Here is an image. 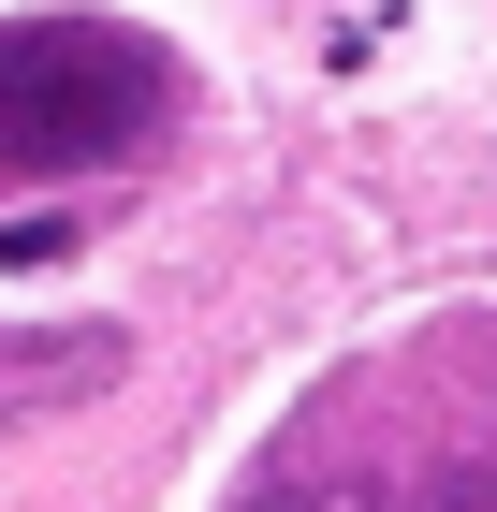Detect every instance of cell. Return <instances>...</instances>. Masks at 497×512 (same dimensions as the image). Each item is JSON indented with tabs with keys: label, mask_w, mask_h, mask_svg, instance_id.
<instances>
[{
	"label": "cell",
	"mask_w": 497,
	"mask_h": 512,
	"mask_svg": "<svg viewBox=\"0 0 497 512\" xmlns=\"http://www.w3.org/2000/svg\"><path fill=\"white\" fill-rule=\"evenodd\" d=\"M161 103H176V74L132 30H88V15L0 30V176H103L147 147Z\"/></svg>",
	"instance_id": "1"
},
{
	"label": "cell",
	"mask_w": 497,
	"mask_h": 512,
	"mask_svg": "<svg viewBox=\"0 0 497 512\" xmlns=\"http://www.w3.org/2000/svg\"><path fill=\"white\" fill-rule=\"evenodd\" d=\"M234 512H322V498H307V483H264V498H234Z\"/></svg>",
	"instance_id": "3"
},
{
	"label": "cell",
	"mask_w": 497,
	"mask_h": 512,
	"mask_svg": "<svg viewBox=\"0 0 497 512\" xmlns=\"http://www.w3.org/2000/svg\"><path fill=\"white\" fill-rule=\"evenodd\" d=\"M395 512H497V469H439V483H410Z\"/></svg>",
	"instance_id": "2"
}]
</instances>
